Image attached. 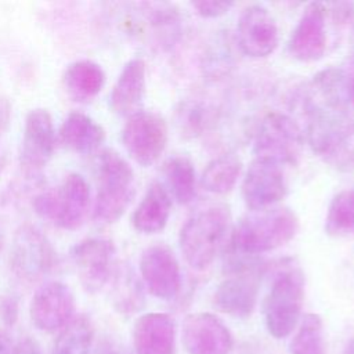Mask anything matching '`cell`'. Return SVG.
Segmentation results:
<instances>
[{"instance_id": "obj_29", "label": "cell", "mask_w": 354, "mask_h": 354, "mask_svg": "<svg viewBox=\"0 0 354 354\" xmlns=\"http://www.w3.org/2000/svg\"><path fill=\"white\" fill-rule=\"evenodd\" d=\"M209 112L201 102L185 101L177 108L176 122L178 130L185 137H196L206 127Z\"/></svg>"}, {"instance_id": "obj_13", "label": "cell", "mask_w": 354, "mask_h": 354, "mask_svg": "<svg viewBox=\"0 0 354 354\" xmlns=\"http://www.w3.org/2000/svg\"><path fill=\"white\" fill-rule=\"evenodd\" d=\"M55 148V131L47 109H32L25 119L21 142V167L28 174L40 171L51 159Z\"/></svg>"}, {"instance_id": "obj_31", "label": "cell", "mask_w": 354, "mask_h": 354, "mask_svg": "<svg viewBox=\"0 0 354 354\" xmlns=\"http://www.w3.org/2000/svg\"><path fill=\"white\" fill-rule=\"evenodd\" d=\"M19 314V303L15 296H4L0 300V321L6 326L15 325Z\"/></svg>"}, {"instance_id": "obj_10", "label": "cell", "mask_w": 354, "mask_h": 354, "mask_svg": "<svg viewBox=\"0 0 354 354\" xmlns=\"http://www.w3.org/2000/svg\"><path fill=\"white\" fill-rule=\"evenodd\" d=\"M115 246L105 238H86L72 249L80 283L88 293L100 292L113 275Z\"/></svg>"}, {"instance_id": "obj_37", "label": "cell", "mask_w": 354, "mask_h": 354, "mask_svg": "<svg viewBox=\"0 0 354 354\" xmlns=\"http://www.w3.org/2000/svg\"><path fill=\"white\" fill-rule=\"evenodd\" d=\"M98 354H120V351L112 343H106V344H104V347L101 348V351Z\"/></svg>"}, {"instance_id": "obj_26", "label": "cell", "mask_w": 354, "mask_h": 354, "mask_svg": "<svg viewBox=\"0 0 354 354\" xmlns=\"http://www.w3.org/2000/svg\"><path fill=\"white\" fill-rule=\"evenodd\" d=\"M112 304L120 314H133L142 307L144 297L140 282L129 268H118L111 278Z\"/></svg>"}, {"instance_id": "obj_1", "label": "cell", "mask_w": 354, "mask_h": 354, "mask_svg": "<svg viewBox=\"0 0 354 354\" xmlns=\"http://www.w3.org/2000/svg\"><path fill=\"white\" fill-rule=\"evenodd\" d=\"M299 228L288 207H270L245 216L231 234V249L238 254H261L286 245Z\"/></svg>"}, {"instance_id": "obj_12", "label": "cell", "mask_w": 354, "mask_h": 354, "mask_svg": "<svg viewBox=\"0 0 354 354\" xmlns=\"http://www.w3.org/2000/svg\"><path fill=\"white\" fill-rule=\"evenodd\" d=\"M140 272L152 296L170 300L178 295L181 288L180 266L167 245L155 243L148 246L140 259Z\"/></svg>"}, {"instance_id": "obj_20", "label": "cell", "mask_w": 354, "mask_h": 354, "mask_svg": "<svg viewBox=\"0 0 354 354\" xmlns=\"http://www.w3.org/2000/svg\"><path fill=\"white\" fill-rule=\"evenodd\" d=\"M171 210L170 194L159 181H153L138 206L133 212L131 223L136 231L141 234H156L160 232L169 220Z\"/></svg>"}, {"instance_id": "obj_39", "label": "cell", "mask_w": 354, "mask_h": 354, "mask_svg": "<svg viewBox=\"0 0 354 354\" xmlns=\"http://www.w3.org/2000/svg\"><path fill=\"white\" fill-rule=\"evenodd\" d=\"M4 169H6V158L3 155H0V177L4 171Z\"/></svg>"}, {"instance_id": "obj_28", "label": "cell", "mask_w": 354, "mask_h": 354, "mask_svg": "<svg viewBox=\"0 0 354 354\" xmlns=\"http://www.w3.org/2000/svg\"><path fill=\"white\" fill-rule=\"evenodd\" d=\"M290 354H326L324 324L318 314H306L290 342Z\"/></svg>"}, {"instance_id": "obj_4", "label": "cell", "mask_w": 354, "mask_h": 354, "mask_svg": "<svg viewBox=\"0 0 354 354\" xmlns=\"http://www.w3.org/2000/svg\"><path fill=\"white\" fill-rule=\"evenodd\" d=\"M304 301V278L299 268L277 274L264 299L263 313L267 330L275 339L286 337L296 328Z\"/></svg>"}, {"instance_id": "obj_33", "label": "cell", "mask_w": 354, "mask_h": 354, "mask_svg": "<svg viewBox=\"0 0 354 354\" xmlns=\"http://www.w3.org/2000/svg\"><path fill=\"white\" fill-rule=\"evenodd\" d=\"M10 354H43V351L36 340L25 337L17 343Z\"/></svg>"}, {"instance_id": "obj_27", "label": "cell", "mask_w": 354, "mask_h": 354, "mask_svg": "<svg viewBox=\"0 0 354 354\" xmlns=\"http://www.w3.org/2000/svg\"><path fill=\"white\" fill-rule=\"evenodd\" d=\"M325 231L330 236H354V189L336 194L329 203Z\"/></svg>"}, {"instance_id": "obj_23", "label": "cell", "mask_w": 354, "mask_h": 354, "mask_svg": "<svg viewBox=\"0 0 354 354\" xmlns=\"http://www.w3.org/2000/svg\"><path fill=\"white\" fill-rule=\"evenodd\" d=\"M163 176L170 195L181 205L189 203L196 195V177L192 162L183 155L169 158L163 165Z\"/></svg>"}, {"instance_id": "obj_40", "label": "cell", "mask_w": 354, "mask_h": 354, "mask_svg": "<svg viewBox=\"0 0 354 354\" xmlns=\"http://www.w3.org/2000/svg\"><path fill=\"white\" fill-rule=\"evenodd\" d=\"M0 246H1V242H0Z\"/></svg>"}, {"instance_id": "obj_24", "label": "cell", "mask_w": 354, "mask_h": 354, "mask_svg": "<svg viewBox=\"0 0 354 354\" xmlns=\"http://www.w3.org/2000/svg\"><path fill=\"white\" fill-rule=\"evenodd\" d=\"M94 337V326L84 314L75 315L59 332L51 354H88Z\"/></svg>"}, {"instance_id": "obj_17", "label": "cell", "mask_w": 354, "mask_h": 354, "mask_svg": "<svg viewBox=\"0 0 354 354\" xmlns=\"http://www.w3.org/2000/svg\"><path fill=\"white\" fill-rule=\"evenodd\" d=\"M289 53L299 61L314 62L322 58L326 50V7L322 3H310L289 39Z\"/></svg>"}, {"instance_id": "obj_14", "label": "cell", "mask_w": 354, "mask_h": 354, "mask_svg": "<svg viewBox=\"0 0 354 354\" xmlns=\"http://www.w3.org/2000/svg\"><path fill=\"white\" fill-rule=\"evenodd\" d=\"M75 296L71 288L53 281L36 290L29 306L33 325L43 332L62 329L75 315Z\"/></svg>"}, {"instance_id": "obj_19", "label": "cell", "mask_w": 354, "mask_h": 354, "mask_svg": "<svg viewBox=\"0 0 354 354\" xmlns=\"http://www.w3.org/2000/svg\"><path fill=\"white\" fill-rule=\"evenodd\" d=\"M145 94V62L130 59L122 69L111 93V108L115 113L130 116L138 112Z\"/></svg>"}, {"instance_id": "obj_8", "label": "cell", "mask_w": 354, "mask_h": 354, "mask_svg": "<svg viewBox=\"0 0 354 354\" xmlns=\"http://www.w3.org/2000/svg\"><path fill=\"white\" fill-rule=\"evenodd\" d=\"M122 142L136 163L148 167L159 159L166 148L167 124L156 112L138 111L126 120Z\"/></svg>"}, {"instance_id": "obj_34", "label": "cell", "mask_w": 354, "mask_h": 354, "mask_svg": "<svg viewBox=\"0 0 354 354\" xmlns=\"http://www.w3.org/2000/svg\"><path fill=\"white\" fill-rule=\"evenodd\" d=\"M11 120V104L7 98L0 97V137L8 129Z\"/></svg>"}, {"instance_id": "obj_25", "label": "cell", "mask_w": 354, "mask_h": 354, "mask_svg": "<svg viewBox=\"0 0 354 354\" xmlns=\"http://www.w3.org/2000/svg\"><path fill=\"white\" fill-rule=\"evenodd\" d=\"M242 170V163L232 153L221 155L206 166L202 174V185L213 194H225L234 188Z\"/></svg>"}, {"instance_id": "obj_15", "label": "cell", "mask_w": 354, "mask_h": 354, "mask_svg": "<svg viewBox=\"0 0 354 354\" xmlns=\"http://www.w3.org/2000/svg\"><path fill=\"white\" fill-rule=\"evenodd\" d=\"M236 37L243 54L264 58L278 46V26L266 7L252 4L245 7L238 18Z\"/></svg>"}, {"instance_id": "obj_21", "label": "cell", "mask_w": 354, "mask_h": 354, "mask_svg": "<svg viewBox=\"0 0 354 354\" xmlns=\"http://www.w3.org/2000/svg\"><path fill=\"white\" fill-rule=\"evenodd\" d=\"M61 142L79 153H91L97 151L105 140L104 129L88 115L71 112L59 127Z\"/></svg>"}, {"instance_id": "obj_18", "label": "cell", "mask_w": 354, "mask_h": 354, "mask_svg": "<svg viewBox=\"0 0 354 354\" xmlns=\"http://www.w3.org/2000/svg\"><path fill=\"white\" fill-rule=\"evenodd\" d=\"M133 346L137 354H174L176 325L170 315L148 313L133 328Z\"/></svg>"}, {"instance_id": "obj_22", "label": "cell", "mask_w": 354, "mask_h": 354, "mask_svg": "<svg viewBox=\"0 0 354 354\" xmlns=\"http://www.w3.org/2000/svg\"><path fill=\"white\" fill-rule=\"evenodd\" d=\"M64 84L75 101H90L102 90L105 72L93 61H75L65 69Z\"/></svg>"}, {"instance_id": "obj_30", "label": "cell", "mask_w": 354, "mask_h": 354, "mask_svg": "<svg viewBox=\"0 0 354 354\" xmlns=\"http://www.w3.org/2000/svg\"><path fill=\"white\" fill-rule=\"evenodd\" d=\"M191 6L203 18H217L227 14L234 4L228 1H196Z\"/></svg>"}, {"instance_id": "obj_6", "label": "cell", "mask_w": 354, "mask_h": 354, "mask_svg": "<svg viewBox=\"0 0 354 354\" xmlns=\"http://www.w3.org/2000/svg\"><path fill=\"white\" fill-rule=\"evenodd\" d=\"M57 266V252L48 238L35 225H21L12 238L10 267L22 282L33 283Z\"/></svg>"}, {"instance_id": "obj_3", "label": "cell", "mask_w": 354, "mask_h": 354, "mask_svg": "<svg viewBox=\"0 0 354 354\" xmlns=\"http://www.w3.org/2000/svg\"><path fill=\"white\" fill-rule=\"evenodd\" d=\"M98 191L93 216L104 224L118 221L134 196V173L131 166L113 149H104L97 160Z\"/></svg>"}, {"instance_id": "obj_5", "label": "cell", "mask_w": 354, "mask_h": 354, "mask_svg": "<svg viewBox=\"0 0 354 354\" xmlns=\"http://www.w3.org/2000/svg\"><path fill=\"white\" fill-rule=\"evenodd\" d=\"M35 212L64 230L79 228L90 207V187L82 174H68L61 185L33 199Z\"/></svg>"}, {"instance_id": "obj_7", "label": "cell", "mask_w": 354, "mask_h": 354, "mask_svg": "<svg viewBox=\"0 0 354 354\" xmlns=\"http://www.w3.org/2000/svg\"><path fill=\"white\" fill-rule=\"evenodd\" d=\"M304 137L297 123L281 112L267 113L254 137L256 158L278 165H296L300 159Z\"/></svg>"}, {"instance_id": "obj_9", "label": "cell", "mask_w": 354, "mask_h": 354, "mask_svg": "<svg viewBox=\"0 0 354 354\" xmlns=\"http://www.w3.org/2000/svg\"><path fill=\"white\" fill-rule=\"evenodd\" d=\"M260 275L254 266L234 264L230 277L214 292L213 303L216 308L235 318L249 317L256 306Z\"/></svg>"}, {"instance_id": "obj_35", "label": "cell", "mask_w": 354, "mask_h": 354, "mask_svg": "<svg viewBox=\"0 0 354 354\" xmlns=\"http://www.w3.org/2000/svg\"><path fill=\"white\" fill-rule=\"evenodd\" d=\"M11 353V339L8 333L0 329V354H10Z\"/></svg>"}, {"instance_id": "obj_16", "label": "cell", "mask_w": 354, "mask_h": 354, "mask_svg": "<svg viewBox=\"0 0 354 354\" xmlns=\"http://www.w3.org/2000/svg\"><path fill=\"white\" fill-rule=\"evenodd\" d=\"M232 336L224 322L210 313L189 314L183 324V346L188 354H228Z\"/></svg>"}, {"instance_id": "obj_36", "label": "cell", "mask_w": 354, "mask_h": 354, "mask_svg": "<svg viewBox=\"0 0 354 354\" xmlns=\"http://www.w3.org/2000/svg\"><path fill=\"white\" fill-rule=\"evenodd\" d=\"M347 82V94H348V98L350 101L354 104V58L351 61V71H350V75H348V79H346Z\"/></svg>"}, {"instance_id": "obj_38", "label": "cell", "mask_w": 354, "mask_h": 354, "mask_svg": "<svg viewBox=\"0 0 354 354\" xmlns=\"http://www.w3.org/2000/svg\"><path fill=\"white\" fill-rule=\"evenodd\" d=\"M344 354H354V337L347 343V347L344 350Z\"/></svg>"}, {"instance_id": "obj_11", "label": "cell", "mask_w": 354, "mask_h": 354, "mask_svg": "<svg viewBox=\"0 0 354 354\" xmlns=\"http://www.w3.org/2000/svg\"><path fill=\"white\" fill-rule=\"evenodd\" d=\"M286 195V181L282 166L263 158H254L242 183V196L253 210H266Z\"/></svg>"}, {"instance_id": "obj_2", "label": "cell", "mask_w": 354, "mask_h": 354, "mask_svg": "<svg viewBox=\"0 0 354 354\" xmlns=\"http://www.w3.org/2000/svg\"><path fill=\"white\" fill-rule=\"evenodd\" d=\"M230 207L214 203L192 214L180 231V249L194 270H205L214 260L230 223Z\"/></svg>"}, {"instance_id": "obj_32", "label": "cell", "mask_w": 354, "mask_h": 354, "mask_svg": "<svg viewBox=\"0 0 354 354\" xmlns=\"http://www.w3.org/2000/svg\"><path fill=\"white\" fill-rule=\"evenodd\" d=\"M333 166L342 170H354V133L348 138L347 144L342 149L340 155L335 160Z\"/></svg>"}]
</instances>
